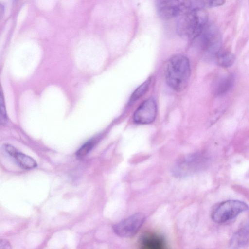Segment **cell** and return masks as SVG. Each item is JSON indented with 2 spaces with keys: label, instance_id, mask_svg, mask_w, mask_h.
Returning <instances> with one entry per match:
<instances>
[{
  "label": "cell",
  "instance_id": "cell-1",
  "mask_svg": "<svg viewBox=\"0 0 249 249\" xmlns=\"http://www.w3.org/2000/svg\"><path fill=\"white\" fill-rule=\"evenodd\" d=\"M208 20L206 10L196 7L180 16L177 24V32L180 36L194 40L202 33Z\"/></svg>",
  "mask_w": 249,
  "mask_h": 249
},
{
  "label": "cell",
  "instance_id": "cell-2",
  "mask_svg": "<svg viewBox=\"0 0 249 249\" xmlns=\"http://www.w3.org/2000/svg\"><path fill=\"white\" fill-rule=\"evenodd\" d=\"M190 75L188 59L181 54L175 55L168 61L165 69L166 80L169 86L177 91L184 90Z\"/></svg>",
  "mask_w": 249,
  "mask_h": 249
},
{
  "label": "cell",
  "instance_id": "cell-3",
  "mask_svg": "<svg viewBox=\"0 0 249 249\" xmlns=\"http://www.w3.org/2000/svg\"><path fill=\"white\" fill-rule=\"evenodd\" d=\"M207 162L205 155L196 152L180 158L172 167V173L178 178H184L200 171Z\"/></svg>",
  "mask_w": 249,
  "mask_h": 249
},
{
  "label": "cell",
  "instance_id": "cell-4",
  "mask_svg": "<svg viewBox=\"0 0 249 249\" xmlns=\"http://www.w3.org/2000/svg\"><path fill=\"white\" fill-rule=\"evenodd\" d=\"M248 206L237 200H228L220 203L213 211L211 217L217 223H223L232 219L240 213L247 211Z\"/></svg>",
  "mask_w": 249,
  "mask_h": 249
},
{
  "label": "cell",
  "instance_id": "cell-5",
  "mask_svg": "<svg viewBox=\"0 0 249 249\" xmlns=\"http://www.w3.org/2000/svg\"><path fill=\"white\" fill-rule=\"evenodd\" d=\"M156 7L159 16L163 19L181 16L191 10V0H156Z\"/></svg>",
  "mask_w": 249,
  "mask_h": 249
},
{
  "label": "cell",
  "instance_id": "cell-6",
  "mask_svg": "<svg viewBox=\"0 0 249 249\" xmlns=\"http://www.w3.org/2000/svg\"><path fill=\"white\" fill-rule=\"evenodd\" d=\"M145 220V216L143 213H136L113 225L112 229L119 237H132L138 232Z\"/></svg>",
  "mask_w": 249,
  "mask_h": 249
},
{
  "label": "cell",
  "instance_id": "cell-7",
  "mask_svg": "<svg viewBox=\"0 0 249 249\" xmlns=\"http://www.w3.org/2000/svg\"><path fill=\"white\" fill-rule=\"evenodd\" d=\"M197 40L199 48L204 52L210 53H214V55L219 49L218 46L220 41V36L217 29L213 26H206L200 35L194 40Z\"/></svg>",
  "mask_w": 249,
  "mask_h": 249
},
{
  "label": "cell",
  "instance_id": "cell-8",
  "mask_svg": "<svg viewBox=\"0 0 249 249\" xmlns=\"http://www.w3.org/2000/svg\"><path fill=\"white\" fill-rule=\"evenodd\" d=\"M156 102L150 98L142 102L134 114L133 119L139 124H147L153 122L156 117Z\"/></svg>",
  "mask_w": 249,
  "mask_h": 249
},
{
  "label": "cell",
  "instance_id": "cell-9",
  "mask_svg": "<svg viewBox=\"0 0 249 249\" xmlns=\"http://www.w3.org/2000/svg\"><path fill=\"white\" fill-rule=\"evenodd\" d=\"M5 151L14 158L18 165L24 169H32L37 167V163L32 157L19 152L15 147L11 144H6L4 145Z\"/></svg>",
  "mask_w": 249,
  "mask_h": 249
},
{
  "label": "cell",
  "instance_id": "cell-10",
  "mask_svg": "<svg viewBox=\"0 0 249 249\" xmlns=\"http://www.w3.org/2000/svg\"><path fill=\"white\" fill-rule=\"evenodd\" d=\"M140 244L144 249H162L166 245L162 236L152 232L143 234L140 238Z\"/></svg>",
  "mask_w": 249,
  "mask_h": 249
},
{
  "label": "cell",
  "instance_id": "cell-11",
  "mask_svg": "<svg viewBox=\"0 0 249 249\" xmlns=\"http://www.w3.org/2000/svg\"><path fill=\"white\" fill-rule=\"evenodd\" d=\"M249 244V220L233 235L230 240V246L239 248Z\"/></svg>",
  "mask_w": 249,
  "mask_h": 249
},
{
  "label": "cell",
  "instance_id": "cell-12",
  "mask_svg": "<svg viewBox=\"0 0 249 249\" xmlns=\"http://www.w3.org/2000/svg\"><path fill=\"white\" fill-rule=\"evenodd\" d=\"M235 78L233 74H229L218 80L214 88V94L216 96L223 95L232 88Z\"/></svg>",
  "mask_w": 249,
  "mask_h": 249
},
{
  "label": "cell",
  "instance_id": "cell-13",
  "mask_svg": "<svg viewBox=\"0 0 249 249\" xmlns=\"http://www.w3.org/2000/svg\"><path fill=\"white\" fill-rule=\"evenodd\" d=\"M214 55L217 64L223 68L232 66L235 59L234 55L231 52L223 49H219Z\"/></svg>",
  "mask_w": 249,
  "mask_h": 249
},
{
  "label": "cell",
  "instance_id": "cell-14",
  "mask_svg": "<svg viewBox=\"0 0 249 249\" xmlns=\"http://www.w3.org/2000/svg\"><path fill=\"white\" fill-rule=\"evenodd\" d=\"M96 143L94 139L90 140L85 143L76 152V155L78 158H82L86 156L93 148Z\"/></svg>",
  "mask_w": 249,
  "mask_h": 249
},
{
  "label": "cell",
  "instance_id": "cell-15",
  "mask_svg": "<svg viewBox=\"0 0 249 249\" xmlns=\"http://www.w3.org/2000/svg\"><path fill=\"white\" fill-rule=\"evenodd\" d=\"M149 84V81L147 80L140 86L133 93L130 101H135L142 96L148 89Z\"/></svg>",
  "mask_w": 249,
  "mask_h": 249
},
{
  "label": "cell",
  "instance_id": "cell-16",
  "mask_svg": "<svg viewBox=\"0 0 249 249\" xmlns=\"http://www.w3.org/2000/svg\"><path fill=\"white\" fill-rule=\"evenodd\" d=\"M199 7L211 8L223 5L226 2V0H197Z\"/></svg>",
  "mask_w": 249,
  "mask_h": 249
},
{
  "label": "cell",
  "instance_id": "cell-17",
  "mask_svg": "<svg viewBox=\"0 0 249 249\" xmlns=\"http://www.w3.org/2000/svg\"><path fill=\"white\" fill-rule=\"evenodd\" d=\"M4 98L2 90L0 92V121L1 124H4L7 120V115L6 109L4 106Z\"/></svg>",
  "mask_w": 249,
  "mask_h": 249
},
{
  "label": "cell",
  "instance_id": "cell-18",
  "mask_svg": "<svg viewBox=\"0 0 249 249\" xmlns=\"http://www.w3.org/2000/svg\"><path fill=\"white\" fill-rule=\"evenodd\" d=\"M11 245L8 241L5 239H1L0 241V249H11Z\"/></svg>",
  "mask_w": 249,
  "mask_h": 249
}]
</instances>
